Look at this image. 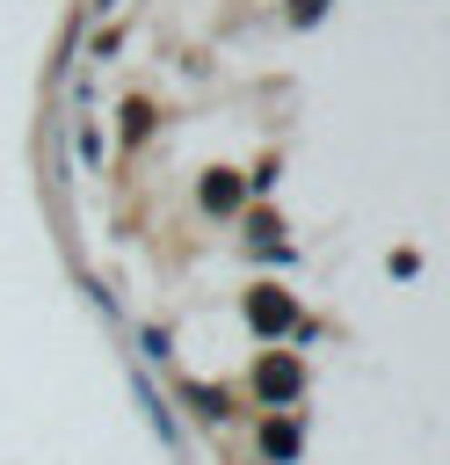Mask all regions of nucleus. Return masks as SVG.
Returning <instances> with one entry per match:
<instances>
[{
	"label": "nucleus",
	"instance_id": "f257e3e1",
	"mask_svg": "<svg viewBox=\"0 0 450 465\" xmlns=\"http://www.w3.org/2000/svg\"><path fill=\"white\" fill-rule=\"evenodd\" d=\"M370 0H87L65 182L116 312L203 465H334V407L385 392L392 262L327 232L290 174L305 109Z\"/></svg>",
	"mask_w": 450,
	"mask_h": 465
}]
</instances>
